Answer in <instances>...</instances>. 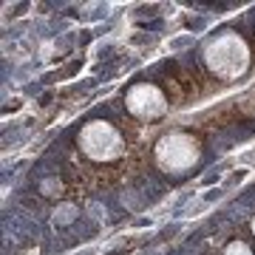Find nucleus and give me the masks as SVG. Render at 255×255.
<instances>
[{
	"instance_id": "obj_1",
	"label": "nucleus",
	"mask_w": 255,
	"mask_h": 255,
	"mask_svg": "<svg viewBox=\"0 0 255 255\" xmlns=\"http://www.w3.org/2000/svg\"><path fill=\"white\" fill-rule=\"evenodd\" d=\"M207 57V65L213 71L224 77V80H236L247 71L250 65V51H247V43L238 34H221L219 40H213L204 51Z\"/></svg>"
},
{
	"instance_id": "obj_2",
	"label": "nucleus",
	"mask_w": 255,
	"mask_h": 255,
	"mask_svg": "<svg viewBox=\"0 0 255 255\" xmlns=\"http://www.w3.org/2000/svg\"><path fill=\"white\" fill-rule=\"evenodd\" d=\"M156 159H159V164H162L164 170L182 173V170H190L193 164L199 162V145L187 133H170V136L159 139Z\"/></svg>"
},
{
	"instance_id": "obj_3",
	"label": "nucleus",
	"mask_w": 255,
	"mask_h": 255,
	"mask_svg": "<svg viewBox=\"0 0 255 255\" xmlns=\"http://www.w3.org/2000/svg\"><path fill=\"white\" fill-rule=\"evenodd\" d=\"M80 147L82 153L97 159V162H108V159H117L122 153V136L108 122H88L80 133Z\"/></svg>"
},
{
	"instance_id": "obj_4",
	"label": "nucleus",
	"mask_w": 255,
	"mask_h": 255,
	"mask_svg": "<svg viewBox=\"0 0 255 255\" xmlns=\"http://www.w3.org/2000/svg\"><path fill=\"white\" fill-rule=\"evenodd\" d=\"M125 102H128V111L136 114L139 119H156L167 111V102H164L162 91H159L156 85H147V82L133 85V88L128 91Z\"/></svg>"
},
{
	"instance_id": "obj_5",
	"label": "nucleus",
	"mask_w": 255,
	"mask_h": 255,
	"mask_svg": "<svg viewBox=\"0 0 255 255\" xmlns=\"http://www.w3.org/2000/svg\"><path fill=\"white\" fill-rule=\"evenodd\" d=\"M227 255H253V253H250V247H247V244L236 241V244H230V247H227Z\"/></svg>"
},
{
	"instance_id": "obj_6",
	"label": "nucleus",
	"mask_w": 255,
	"mask_h": 255,
	"mask_svg": "<svg viewBox=\"0 0 255 255\" xmlns=\"http://www.w3.org/2000/svg\"><path fill=\"white\" fill-rule=\"evenodd\" d=\"M253 233H255V221H253Z\"/></svg>"
}]
</instances>
